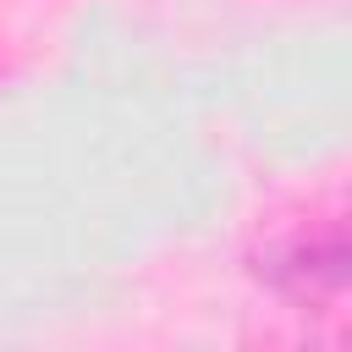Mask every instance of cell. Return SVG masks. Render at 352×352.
Here are the masks:
<instances>
[{"label":"cell","mask_w":352,"mask_h":352,"mask_svg":"<svg viewBox=\"0 0 352 352\" xmlns=\"http://www.w3.org/2000/svg\"><path fill=\"white\" fill-rule=\"evenodd\" d=\"M270 280L297 297V302H314V297H341L346 286V236L341 226L319 231V236H292L275 264H270Z\"/></svg>","instance_id":"cell-1"}]
</instances>
